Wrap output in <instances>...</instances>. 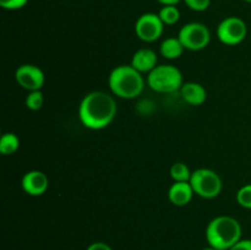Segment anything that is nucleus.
<instances>
[{"label":"nucleus","instance_id":"obj_6","mask_svg":"<svg viewBox=\"0 0 251 250\" xmlns=\"http://www.w3.org/2000/svg\"><path fill=\"white\" fill-rule=\"evenodd\" d=\"M179 41L188 50H202L211 41V32L206 25L201 22H189L184 25L178 33Z\"/></svg>","mask_w":251,"mask_h":250},{"label":"nucleus","instance_id":"obj_11","mask_svg":"<svg viewBox=\"0 0 251 250\" xmlns=\"http://www.w3.org/2000/svg\"><path fill=\"white\" fill-rule=\"evenodd\" d=\"M194 194L190 181H174L168 190V199L173 205L185 206L190 202Z\"/></svg>","mask_w":251,"mask_h":250},{"label":"nucleus","instance_id":"obj_21","mask_svg":"<svg viewBox=\"0 0 251 250\" xmlns=\"http://www.w3.org/2000/svg\"><path fill=\"white\" fill-rule=\"evenodd\" d=\"M28 2V0H0V6L5 10L22 9Z\"/></svg>","mask_w":251,"mask_h":250},{"label":"nucleus","instance_id":"obj_2","mask_svg":"<svg viewBox=\"0 0 251 250\" xmlns=\"http://www.w3.org/2000/svg\"><path fill=\"white\" fill-rule=\"evenodd\" d=\"M242 239V225L230 216H217L206 227L208 245L218 250H229Z\"/></svg>","mask_w":251,"mask_h":250},{"label":"nucleus","instance_id":"obj_25","mask_svg":"<svg viewBox=\"0 0 251 250\" xmlns=\"http://www.w3.org/2000/svg\"><path fill=\"white\" fill-rule=\"evenodd\" d=\"M202 250H218V249H216V248H212V247H210V245H208L207 248H205V249H202Z\"/></svg>","mask_w":251,"mask_h":250},{"label":"nucleus","instance_id":"obj_17","mask_svg":"<svg viewBox=\"0 0 251 250\" xmlns=\"http://www.w3.org/2000/svg\"><path fill=\"white\" fill-rule=\"evenodd\" d=\"M191 173L193 172L183 162H176L171 167V176L174 181H190Z\"/></svg>","mask_w":251,"mask_h":250},{"label":"nucleus","instance_id":"obj_10","mask_svg":"<svg viewBox=\"0 0 251 250\" xmlns=\"http://www.w3.org/2000/svg\"><path fill=\"white\" fill-rule=\"evenodd\" d=\"M21 186L31 196H41L48 190V176L41 171H29L22 176Z\"/></svg>","mask_w":251,"mask_h":250},{"label":"nucleus","instance_id":"obj_3","mask_svg":"<svg viewBox=\"0 0 251 250\" xmlns=\"http://www.w3.org/2000/svg\"><path fill=\"white\" fill-rule=\"evenodd\" d=\"M108 85L114 96L132 100L144 91L145 80L142 74L132 65H119L110 71Z\"/></svg>","mask_w":251,"mask_h":250},{"label":"nucleus","instance_id":"obj_26","mask_svg":"<svg viewBox=\"0 0 251 250\" xmlns=\"http://www.w3.org/2000/svg\"><path fill=\"white\" fill-rule=\"evenodd\" d=\"M245 2H251V0H244Z\"/></svg>","mask_w":251,"mask_h":250},{"label":"nucleus","instance_id":"obj_7","mask_svg":"<svg viewBox=\"0 0 251 250\" xmlns=\"http://www.w3.org/2000/svg\"><path fill=\"white\" fill-rule=\"evenodd\" d=\"M248 34V26L243 19L238 16L226 17L217 27V37L223 44L237 46L242 43Z\"/></svg>","mask_w":251,"mask_h":250},{"label":"nucleus","instance_id":"obj_1","mask_svg":"<svg viewBox=\"0 0 251 250\" xmlns=\"http://www.w3.org/2000/svg\"><path fill=\"white\" fill-rule=\"evenodd\" d=\"M117 114L115 100L107 92L93 91L87 93L78 105V118L82 125L91 130L107 127Z\"/></svg>","mask_w":251,"mask_h":250},{"label":"nucleus","instance_id":"obj_4","mask_svg":"<svg viewBox=\"0 0 251 250\" xmlns=\"http://www.w3.org/2000/svg\"><path fill=\"white\" fill-rule=\"evenodd\" d=\"M147 83L158 93L176 92L184 85L181 71L171 64L157 65L147 76Z\"/></svg>","mask_w":251,"mask_h":250},{"label":"nucleus","instance_id":"obj_19","mask_svg":"<svg viewBox=\"0 0 251 250\" xmlns=\"http://www.w3.org/2000/svg\"><path fill=\"white\" fill-rule=\"evenodd\" d=\"M237 201L242 207L251 210V184H247L238 190Z\"/></svg>","mask_w":251,"mask_h":250},{"label":"nucleus","instance_id":"obj_16","mask_svg":"<svg viewBox=\"0 0 251 250\" xmlns=\"http://www.w3.org/2000/svg\"><path fill=\"white\" fill-rule=\"evenodd\" d=\"M158 16L161 17L162 22L167 26H173L180 20V11L176 7V5H164L161 7L158 12Z\"/></svg>","mask_w":251,"mask_h":250},{"label":"nucleus","instance_id":"obj_15","mask_svg":"<svg viewBox=\"0 0 251 250\" xmlns=\"http://www.w3.org/2000/svg\"><path fill=\"white\" fill-rule=\"evenodd\" d=\"M20 147V139L14 132H5L0 139V152L4 156L15 153Z\"/></svg>","mask_w":251,"mask_h":250},{"label":"nucleus","instance_id":"obj_5","mask_svg":"<svg viewBox=\"0 0 251 250\" xmlns=\"http://www.w3.org/2000/svg\"><path fill=\"white\" fill-rule=\"evenodd\" d=\"M190 184L194 193L203 199L217 198L222 191V179L215 171L199 168L191 173Z\"/></svg>","mask_w":251,"mask_h":250},{"label":"nucleus","instance_id":"obj_18","mask_svg":"<svg viewBox=\"0 0 251 250\" xmlns=\"http://www.w3.org/2000/svg\"><path fill=\"white\" fill-rule=\"evenodd\" d=\"M25 104L29 110H39L44 104V97L43 93L39 91H32L27 95L26 100H25Z\"/></svg>","mask_w":251,"mask_h":250},{"label":"nucleus","instance_id":"obj_14","mask_svg":"<svg viewBox=\"0 0 251 250\" xmlns=\"http://www.w3.org/2000/svg\"><path fill=\"white\" fill-rule=\"evenodd\" d=\"M184 46L178 37H168L159 46V53L166 59H178L184 53Z\"/></svg>","mask_w":251,"mask_h":250},{"label":"nucleus","instance_id":"obj_20","mask_svg":"<svg viewBox=\"0 0 251 250\" xmlns=\"http://www.w3.org/2000/svg\"><path fill=\"white\" fill-rule=\"evenodd\" d=\"M186 6L196 12H202L207 10L211 5V0H183Z\"/></svg>","mask_w":251,"mask_h":250},{"label":"nucleus","instance_id":"obj_8","mask_svg":"<svg viewBox=\"0 0 251 250\" xmlns=\"http://www.w3.org/2000/svg\"><path fill=\"white\" fill-rule=\"evenodd\" d=\"M163 29L164 24L158 14L154 12H145L135 22V33L137 38L147 43L157 41L163 33Z\"/></svg>","mask_w":251,"mask_h":250},{"label":"nucleus","instance_id":"obj_22","mask_svg":"<svg viewBox=\"0 0 251 250\" xmlns=\"http://www.w3.org/2000/svg\"><path fill=\"white\" fill-rule=\"evenodd\" d=\"M229 250H251V239H240Z\"/></svg>","mask_w":251,"mask_h":250},{"label":"nucleus","instance_id":"obj_24","mask_svg":"<svg viewBox=\"0 0 251 250\" xmlns=\"http://www.w3.org/2000/svg\"><path fill=\"white\" fill-rule=\"evenodd\" d=\"M156 1L159 2L162 6H164V5H176L178 2H180L181 0H156Z\"/></svg>","mask_w":251,"mask_h":250},{"label":"nucleus","instance_id":"obj_23","mask_svg":"<svg viewBox=\"0 0 251 250\" xmlns=\"http://www.w3.org/2000/svg\"><path fill=\"white\" fill-rule=\"evenodd\" d=\"M86 250H113V249L110 248V245L107 244V243L95 242V243H92L91 245H88L87 249Z\"/></svg>","mask_w":251,"mask_h":250},{"label":"nucleus","instance_id":"obj_9","mask_svg":"<svg viewBox=\"0 0 251 250\" xmlns=\"http://www.w3.org/2000/svg\"><path fill=\"white\" fill-rule=\"evenodd\" d=\"M15 80L25 90L39 91L44 85L46 76L42 69L33 64H24L15 71Z\"/></svg>","mask_w":251,"mask_h":250},{"label":"nucleus","instance_id":"obj_12","mask_svg":"<svg viewBox=\"0 0 251 250\" xmlns=\"http://www.w3.org/2000/svg\"><path fill=\"white\" fill-rule=\"evenodd\" d=\"M140 73L150 74L157 66V54L152 49L142 48L135 51L132 55L131 64Z\"/></svg>","mask_w":251,"mask_h":250},{"label":"nucleus","instance_id":"obj_13","mask_svg":"<svg viewBox=\"0 0 251 250\" xmlns=\"http://www.w3.org/2000/svg\"><path fill=\"white\" fill-rule=\"evenodd\" d=\"M180 95L186 103L191 105H201L207 98V92L201 83L186 82L181 86Z\"/></svg>","mask_w":251,"mask_h":250}]
</instances>
